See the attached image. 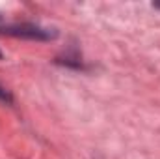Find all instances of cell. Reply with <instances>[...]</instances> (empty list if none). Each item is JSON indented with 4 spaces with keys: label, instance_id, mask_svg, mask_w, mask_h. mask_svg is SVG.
Masks as SVG:
<instances>
[{
    "label": "cell",
    "instance_id": "obj_1",
    "mask_svg": "<svg viewBox=\"0 0 160 159\" xmlns=\"http://www.w3.org/2000/svg\"><path fill=\"white\" fill-rule=\"evenodd\" d=\"M0 32L11 34V36H17V38H30V40H54L58 36V32L52 30V28H43V26L28 25V23L11 25V26H0Z\"/></svg>",
    "mask_w": 160,
    "mask_h": 159
},
{
    "label": "cell",
    "instance_id": "obj_2",
    "mask_svg": "<svg viewBox=\"0 0 160 159\" xmlns=\"http://www.w3.org/2000/svg\"><path fill=\"white\" fill-rule=\"evenodd\" d=\"M0 99H2V101H11V96H9L2 86H0Z\"/></svg>",
    "mask_w": 160,
    "mask_h": 159
},
{
    "label": "cell",
    "instance_id": "obj_3",
    "mask_svg": "<svg viewBox=\"0 0 160 159\" xmlns=\"http://www.w3.org/2000/svg\"><path fill=\"white\" fill-rule=\"evenodd\" d=\"M153 6H155V8H160V2H155V4H153Z\"/></svg>",
    "mask_w": 160,
    "mask_h": 159
},
{
    "label": "cell",
    "instance_id": "obj_4",
    "mask_svg": "<svg viewBox=\"0 0 160 159\" xmlns=\"http://www.w3.org/2000/svg\"><path fill=\"white\" fill-rule=\"evenodd\" d=\"M0 60H2V52H0Z\"/></svg>",
    "mask_w": 160,
    "mask_h": 159
}]
</instances>
